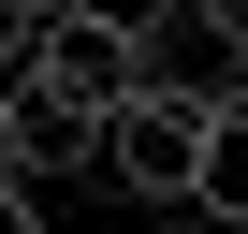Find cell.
I'll list each match as a JSON object with an SVG mask.
<instances>
[{"label":"cell","mask_w":248,"mask_h":234,"mask_svg":"<svg viewBox=\"0 0 248 234\" xmlns=\"http://www.w3.org/2000/svg\"><path fill=\"white\" fill-rule=\"evenodd\" d=\"M190 147H204V102H175V88L102 102V176L132 190L146 219H161V205H190Z\"/></svg>","instance_id":"1"},{"label":"cell","mask_w":248,"mask_h":234,"mask_svg":"<svg viewBox=\"0 0 248 234\" xmlns=\"http://www.w3.org/2000/svg\"><path fill=\"white\" fill-rule=\"evenodd\" d=\"M30 88L44 102H132V30H102V15H73V0H44V59H30Z\"/></svg>","instance_id":"2"},{"label":"cell","mask_w":248,"mask_h":234,"mask_svg":"<svg viewBox=\"0 0 248 234\" xmlns=\"http://www.w3.org/2000/svg\"><path fill=\"white\" fill-rule=\"evenodd\" d=\"M15 176H102V117H88V102L15 88Z\"/></svg>","instance_id":"3"},{"label":"cell","mask_w":248,"mask_h":234,"mask_svg":"<svg viewBox=\"0 0 248 234\" xmlns=\"http://www.w3.org/2000/svg\"><path fill=\"white\" fill-rule=\"evenodd\" d=\"M190 205L248 219V102H204V147H190Z\"/></svg>","instance_id":"4"},{"label":"cell","mask_w":248,"mask_h":234,"mask_svg":"<svg viewBox=\"0 0 248 234\" xmlns=\"http://www.w3.org/2000/svg\"><path fill=\"white\" fill-rule=\"evenodd\" d=\"M73 15H102V30H132V44H146V30L175 15V0H73Z\"/></svg>","instance_id":"5"},{"label":"cell","mask_w":248,"mask_h":234,"mask_svg":"<svg viewBox=\"0 0 248 234\" xmlns=\"http://www.w3.org/2000/svg\"><path fill=\"white\" fill-rule=\"evenodd\" d=\"M190 15H204V30H233V44H248V0H190Z\"/></svg>","instance_id":"6"},{"label":"cell","mask_w":248,"mask_h":234,"mask_svg":"<svg viewBox=\"0 0 248 234\" xmlns=\"http://www.w3.org/2000/svg\"><path fill=\"white\" fill-rule=\"evenodd\" d=\"M161 219H175V234H248V219H204V205H161Z\"/></svg>","instance_id":"7"},{"label":"cell","mask_w":248,"mask_h":234,"mask_svg":"<svg viewBox=\"0 0 248 234\" xmlns=\"http://www.w3.org/2000/svg\"><path fill=\"white\" fill-rule=\"evenodd\" d=\"M0 190H30V176H15V102H0Z\"/></svg>","instance_id":"8"},{"label":"cell","mask_w":248,"mask_h":234,"mask_svg":"<svg viewBox=\"0 0 248 234\" xmlns=\"http://www.w3.org/2000/svg\"><path fill=\"white\" fill-rule=\"evenodd\" d=\"M0 234H44V219H30V190H0Z\"/></svg>","instance_id":"9"},{"label":"cell","mask_w":248,"mask_h":234,"mask_svg":"<svg viewBox=\"0 0 248 234\" xmlns=\"http://www.w3.org/2000/svg\"><path fill=\"white\" fill-rule=\"evenodd\" d=\"M233 102H248V44H233Z\"/></svg>","instance_id":"10"},{"label":"cell","mask_w":248,"mask_h":234,"mask_svg":"<svg viewBox=\"0 0 248 234\" xmlns=\"http://www.w3.org/2000/svg\"><path fill=\"white\" fill-rule=\"evenodd\" d=\"M0 15H44V0H0Z\"/></svg>","instance_id":"11"},{"label":"cell","mask_w":248,"mask_h":234,"mask_svg":"<svg viewBox=\"0 0 248 234\" xmlns=\"http://www.w3.org/2000/svg\"><path fill=\"white\" fill-rule=\"evenodd\" d=\"M59 234H73V219H59Z\"/></svg>","instance_id":"12"}]
</instances>
